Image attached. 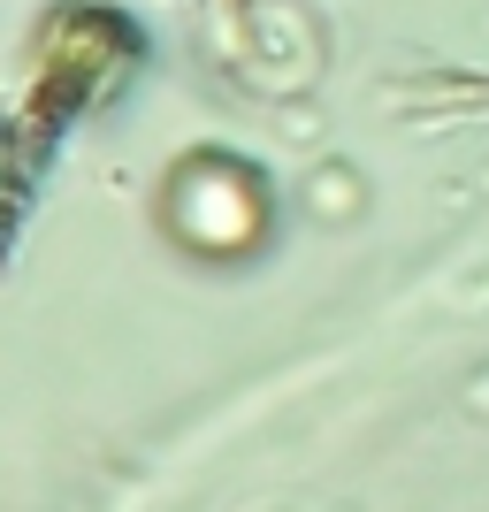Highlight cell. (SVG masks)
I'll list each match as a JSON object with an SVG mask.
<instances>
[{
  "label": "cell",
  "mask_w": 489,
  "mask_h": 512,
  "mask_svg": "<svg viewBox=\"0 0 489 512\" xmlns=\"http://www.w3.org/2000/svg\"><path fill=\"white\" fill-rule=\"evenodd\" d=\"M268 222H276V192L268 176L245 161V153L199 146L184 153L161 184V230L199 260H245L268 245Z\"/></svg>",
  "instance_id": "1"
},
{
  "label": "cell",
  "mask_w": 489,
  "mask_h": 512,
  "mask_svg": "<svg viewBox=\"0 0 489 512\" xmlns=\"http://www.w3.org/2000/svg\"><path fill=\"white\" fill-rule=\"evenodd\" d=\"M39 138L31 130H16V123H0V237H8V222H16V207H23V192H31V176H39Z\"/></svg>",
  "instance_id": "2"
}]
</instances>
